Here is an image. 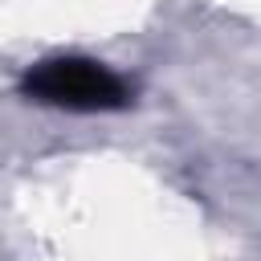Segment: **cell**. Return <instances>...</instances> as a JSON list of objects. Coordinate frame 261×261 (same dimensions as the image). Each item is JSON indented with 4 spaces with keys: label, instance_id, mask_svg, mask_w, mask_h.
<instances>
[{
    "label": "cell",
    "instance_id": "6da1fadb",
    "mask_svg": "<svg viewBox=\"0 0 261 261\" xmlns=\"http://www.w3.org/2000/svg\"><path fill=\"white\" fill-rule=\"evenodd\" d=\"M16 94L33 106L65 114H118L139 102V86L126 73L86 53H49L29 61Z\"/></svg>",
    "mask_w": 261,
    "mask_h": 261
}]
</instances>
